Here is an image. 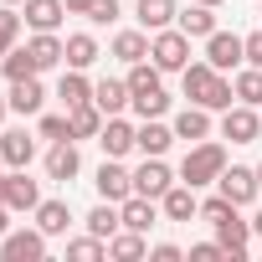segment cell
Masks as SVG:
<instances>
[{
    "mask_svg": "<svg viewBox=\"0 0 262 262\" xmlns=\"http://www.w3.org/2000/svg\"><path fill=\"white\" fill-rule=\"evenodd\" d=\"M36 226H41L47 236H62V231L72 226V206H67V201H41V206H36Z\"/></svg>",
    "mask_w": 262,
    "mask_h": 262,
    "instance_id": "obj_28",
    "label": "cell"
},
{
    "mask_svg": "<svg viewBox=\"0 0 262 262\" xmlns=\"http://www.w3.org/2000/svg\"><path fill=\"white\" fill-rule=\"evenodd\" d=\"M11 47H16V41H6V36H0V57H6V52H11Z\"/></svg>",
    "mask_w": 262,
    "mask_h": 262,
    "instance_id": "obj_48",
    "label": "cell"
},
{
    "mask_svg": "<svg viewBox=\"0 0 262 262\" xmlns=\"http://www.w3.org/2000/svg\"><path fill=\"white\" fill-rule=\"evenodd\" d=\"M128 108H134L139 118H165V113H170V93H165V88H155V93H144V98H134V103H128Z\"/></svg>",
    "mask_w": 262,
    "mask_h": 262,
    "instance_id": "obj_36",
    "label": "cell"
},
{
    "mask_svg": "<svg viewBox=\"0 0 262 262\" xmlns=\"http://www.w3.org/2000/svg\"><path fill=\"white\" fill-rule=\"evenodd\" d=\"M242 41H247V67H262V31H252Z\"/></svg>",
    "mask_w": 262,
    "mask_h": 262,
    "instance_id": "obj_41",
    "label": "cell"
},
{
    "mask_svg": "<svg viewBox=\"0 0 262 262\" xmlns=\"http://www.w3.org/2000/svg\"><path fill=\"white\" fill-rule=\"evenodd\" d=\"M6 185H11V175H0V201H6Z\"/></svg>",
    "mask_w": 262,
    "mask_h": 262,
    "instance_id": "obj_46",
    "label": "cell"
},
{
    "mask_svg": "<svg viewBox=\"0 0 262 262\" xmlns=\"http://www.w3.org/2000/svg\"><path fill=\"white\" fill-rule=\"evenodd\" d=\"M201 6H221V0H201Z\"/></svg>",
    "mask_w": 262,
    "mask_h": 262,
    "instance_id": "obj_49",
    "label": "cell"
},
{
    "mask_svg": "<svg viewBox=\"0 0 262 262\" xmlns=\"http://www.w3.org/2000/svg\"><path fill=\"white\" fill-rule=\"evenodd\" d=\"M160 211L170 216V221H190V216H201V201H195V185H185V180H175L165 195H160Z\"/></svg>",
    "mask_w": 262,
    "mask_h": 262,
    "instance_id": "obj_16",
    "label": "cell"
},
{
    "mask_svg": "<svg viewBox=\"0 0 262 262\" xmlns=\"http://www.w3.org/2000/svg\"><path fill=\"white\" fill-rule=\"evenodd\" d=\"M257 185H262V165H257Z\"/></svg>",
    "mask_w": 262,
    "mask_h": 262,
    "instance_id": "obj_51",
    "label": "cell"
},
{
    "mask_svg": "<svg viewBox=\"0 0 262 262\" xmlns=\"http://www.w3.org/2000/svg\"><path fill=\"white\" fill-rule=\"evenodd\" d=\"M170 144H175V128L160 123V118H144V128H139V149H144V155H170Z\"/></svg>",
    "mask_w": 262,
    "mask_h": 262,
    "instance_id": "obj_29",
    "label": "cell"
},
{
    "mask_svg": "<svg viewBox=\"0 0 262 262\" xmlns=\"http://www.w3.org/2000/svg\"><path fill=\"white\" fill-rule=\"evenodd\" d=\"M180 31H185V36H211V31H216V6L190 0V11H180Z\"/></svg>",
    "mask_w": 262,
    "mask_h": 262,
    "instance_id": "obj_30",
    "label": "cell"
},
{
    "mask_svg": "<svg viewBox=\"0 0 262 262\" xmlns=\"http://www.w3.org/2000/svg\"><path fill=\"white\" fill-rule=\"evenodd\" d=\"M57 98H62V108H77V103H93V82L77 72V67H67L62 72V82H57Z\"/></svg>",
    "mask_w": 262,
    "mask_h": 262,
    "instance_id": "obj_27",
    "label": "cell"
},
{
    "mask_svg": "<svg viewBox=\"0 0 262 262\" xmlns=\"http://www.w3.org/2000/svg\"><path fill=\"white\" fill-rule=\"evenodd\" d=\"M6 206H11V211H36V206H41V190H36V180H26V170H11Z\"/></svg>",
    "mask_w": 262,
    "mask_h": 262,
    "instance_id": "obj_22",
    "label": "cell"
},
{
    "mask_svg": "<svg viewBox=\"0 0 262 262\" xmlns=\"http://www.w3.org/2000/svg\"><path fill=\"white\" fill-rule=\"evenodd\" d=\"M221 170H226V149H221L216 139L190 144V155L180 160V180H185V185H195V190L216 185V180H221Z\"/></svg>",
    "mask_w": 262,
    "mask_h": 262,
    "instance_id": "obj_2",
    "label": "cell"
},
{
    "mask_svg": "<svg viewBox=\"0 0 262 262\" xmlns=\"http://www.w3.org/2000/svg\"><path fill=\"white\" fill-rule=\"evenodd\" d=\"M26 47H31V57H36V67H41V72H52V67H62V62H67V41H62L57 31H36Z\"/></svg>",
    "mask_w": 262,
    "mask_h": 262,
    "instance_id": "obj_17",
    "label": "cell"
},
{
    "mask_svg": "<svg viewBox=\"0 0 262 262\" xmlns=\"http://www.w3.org/2000/svg\"><path fill=\"white\" fill-rule=\"evenodd\" d=\"M62 6H67V16H88V6H93V0H62Z\"/></svg>",
    "mask_w": 262,
    "mask_h": 262,
    "instance_id": "obj_43",
    "label": "cell"
},
{
    "mask_svg": "<svg viewBox=\"0 0 262 262\" xmlns=\"http://www.w3.org/2000/svg\"><path fill=\"white\" fill-rule=\"evenodd\" d=\"M6 113H11V103H6V98H0V123H6Z\"/></svg>",
    "mask_w": 262,
    "mask_h": 262,
    "instance_id": "obj_47",
    "label": "cell"
},
{
    "mask_svg": "<svg viewBox=\"0 0 262 262\" xmlns=\"http://www.w3.org/2000/svg\"><path fill=\"white\" fill-rule=\"evenodd\" d=\"M149 257L155 262H180V247L175 242H160V247H149Z\"/></svg>",
    "mask_w": 262,
    "mask_h": 262,
    "instance_id": "obj_42",
    "label": "cell"
},
{
    "mask_svg": "<svg viewBox=\"0 0 262 262\" xmlns=\"http://www.w3.org/2000/svg\"><path fill=\"white\" fill-rule=\"evenodd\" d=\"M216 226V242L226 247V257L236 262V257H247V242H252V221H242V211H231V216H221V221H211Z\"/></svg>",
    "mask_w": 262,
    "mask_h": 262,
    "instance_id": "obj_12",
    "label": "cell"
},
{
    "mask_svg": "<svg viewBox=\"0 0 262 262\" xmlns=\"http://www.w3.org/2000/svg\"><path fill=\"white\" fill-rule=\"evenodd\" d=\"M149 62H155L160 72H185V67H190V36H185L180 26L155 31V41H149Z\"/></svg>",
    "mask_w": 262,
    "mask_h": 262,
    "instance_id": "obj_3",
    "label": "cell"
},
{
    "mask_svg": "<svg viewBox=\"0 0 262 262\" xmlns=\"http://www.w3.org/2000/svg\"><path fill=\"white\" fill-rule=\"evenodd\" d=\"M98 144H103V155H108V160H123L128 149H139V128L128 123L123 113H113V118H103V134H98Z\"/></svg>",
    "mask_w": 262,
    "mask_h": 262,
    "instance_id": "obj_8",
    "label": "cell"
},
{
    "mask_svg": "<svg viewBox=\"0 0 262 262\" xmlns=\"http://www.w3.org/2000/svg\"><path fill=\"white\" fill-rule=\"evenodd\" d=\"M216 190H221L226 201H236V206H252V201L262 195L257 170H247V165H226V170H221V180H216Z\"/></svg>",
    "mask_w": 262,
    "mask_h": 262,
    "instance_id": "obj_10",
    "label": "cell"
},
{
    "mask_svg": "<svg viewBox=\"0 0 262 262\" xmlns=\"http://www.w3.org/2000/svg\"><path fill=\"white\" fill-rule=\"evenodd\" d=\"M21 16H26V26H31V31H57V26H62V16H67V6H62V0H26Z\"/></svg>",
    "mask_w": 262,
    "mask_h": 262,
    "instance_id": "obj_19",
    "label": "cell"
},
{
    "mask_svg": "<svg viewBox=\"0 0 262 262\" xmlns=\"http://www.w3.org/2000/svg\"><path fill=\"white\" fill-rule=\"evenodd\" d=\"M180 88H185V98H190V103H201V108H211V113H216V108L226 113V108L236 103L231 77H226V72H216L211 62H190V67L180 72Z\"/></svg>",
    "mask_w": 262,
    "mask_h": 262,
    "instance_id": "obj_1",
    "label": "cell"
},
{
    "mask_svg": "<svg viewBox=\"0 0 262 262\" xmlns=\"http://www.w3.org/2000/svg\"><path fill=\"white\" fill-rule=\"evenodd\" d=\"M0 160H6L11 170H26L36 160V134H26V128H6V134H0Z\"/></svg>",
    "mask_w": 262,
    "mask_h": 262,
    "instance_id": "obj_13",
    "label": "cell"
},
{
    "mask_svg": "<svg viewBox=\"0 0 262 262\" xmlns=\"http://www.w3.org/2000/svg\"><path fill=\"white\" fill-rule=\"evenodd\" d=\"M206 62H211L216 72H231V67L247 62V41H242L236 31H221V26H216V31L206 36Z\"/></svg>",
    "mask_w": 262,
    "mask_h": 262,
    "instance_id": "obj_5",
    "label": "cell"
},
{
    "mask_svg": "<svg viewBox=\"0 0 262 262\" xmlns=\"http://www.w3.org/2000/svg\"><path fill=\"white\" fill-rule=\"evenodd\" d=\"M36 134H41V139H52V144H57V139H72V118H67V113H41Z\"/></svg>",
    "mask_w": 262,
    "mask_h": 262,
    "instance_id": "obj_37",
    "label": "cell"
},
{
    "mask_svg": "<svg viewBox=\"0 0 262 262\" xmlns=\"http://www.w3.org/2000/svg\"><path fill=\"white\" fill-rule=\"evenodd\" d=\"M144 252H149L144 231H128V226H123V231H113V236H108V257H113V262H139Z\"/></svg>",
    "mask_w": 262,
    "mask_h": 262,
    "instance_id": "obj_25",
    "label": "cell"
},
{
    "mask_svg": "<svg viewBox=\"0 0 262 262\" xmlns=\"http://www.w3.org/2000/svg\"><path fill=\"white\" fill-rule=\"evenodd\" d=\"M47 257V231L41 226H21L0 236V262H41Z\"/></svg>",
    "mask_w": 262,
    "mask_h": 262,
    "instance_id": "obj_4",
    "label": "cell"
},
{
    "mask_svg": "<svg viewBox=\"0 0 262 262\" xmlns=\"http://www.w3.org/2000/svg\"><path fill=\"white\" fill-rule=\"evenodd\" d=\"M21 21H26V16H16L6 0H0V36H6V41H16V36H21Z\"/></svg>",
    "mask_w": 262,
    "mask_h": 262,
    "instance_id": "obj_39",
    "label": "cell"
},
{
    "mask_svg": "<svg viewBox=\"0 0 262 262\" xmlns=\"http://www.w3.org/2000/svg\"><path fill=\"white\" fill-rule=\"evenodd\" d=\"M170 185H175V175H170L165 155H144V165L134 170V195H149V201H160Z\"/></svg>",
    "mask_w": 262,
    "mask_h": 262,
    "instance_id": "obj_9",
    "label": "cell"
},
{
    "mask_svg": "<svg viewBox=\"0 0 262 262\" xmlns=\"http://www.w3.org/2000/svg\"><path fill=\"white\" fill-rule=\"evenodd\" d=\"M160 77H165V72H160V67H155V62L144 57V62H134V67H128V77H123V82H128V93H134V98H144V93L165 88Z\"/></svg>",
    "mask_w": 262,
    "mask_h": 262,
    "instance_id": "obj_31",
    "label": "cell"
},
{
    "mask_svg": "<svg viewBox=\"0 0 262 262\" xmlns=\"http://www.w3.org/2000/svg\"><path fill=\"white\" fill-rule=\"evenodd\" d=\"M113 57H118L123 67L144 62V57H149V31H144V26H139V31H118V36H113Z\"/></svg>",
    "mask_w": 262,
    "mask_h": 262,
    "instance_id": "obj_23",
    "label": "cell"
},
{
    "mask_svg": "<svg viewBox=\"0 0 262 262\" xmlns=\"http://www.w3.org/2000/svg\"><path fill=\"white\" fill-rule=\"evenodd\" d=\"M98 62V41L88 36V31H77V36H67V67H77V72H88Z\"/></svg>",
    "mask_w": 262,
    "mask_h": 262,
    "instance_id": "obj_33",
    "label": "cell"
},
{
    "mask_svg": "<svg viewBox=\"0 0 262 262\" xmlns=\"http://www.w3.org/2000/svg\"><path fill=\"white\" fill-rule=\"evenodd\" d=\"M98 201H113V206H123L128 195H134V170H123L118 160H108L103 155V165H98Z\"/></svg>",
    "mask_w": 262,
    "mask_h": 262,
    "instance_id": "obj_6",
    "label": "cell"
},
{
    "mask_svg": "<svg viewBox=\"0 0 262 262\" xmlns=\"http://www.w3.org/2000/svg\"><path fill=\"white\" fill-rule=\"evenodd\" d=\"M0 72H6V82H21V77H41V67H36L31 47H11L6 57H0Z\"/></svg>",
    "mask_w": 262,
    "mask_h": 262,
    "instance_id": "obj_26",
    "label": "cell"
},
{
    "mask_svg": "<svg viewBox=\"0 0 262 262\" xmlns=\"http://www.w3.org/2000/svg\"><path fill=\"white\" fill-rule=\"evenodd\" d=\"M216 257H226L221 242H195V247H190V262H216Z\"/></svg>",
    "mask_w": 262,
    "mask_h": 262,
    "instance_id": "obj_40",
    "label": "cell"
},
{
    "mask_svg": "<svg viewBox=\"0 0 262 262\" xmlns=\"http://www.w3.org/2000/svg\"><path fill=\"white\" fill-rule=\"evenodd\" d=\"M175 139H185V144H201V139H211V108H201V103H190V108H180L175 113Z\"/></svg>",
    "mask_w": 262,
    "mask_h": 262,
    "instance_id": "obj_14",
    "label": "cell"
},
{
    "mask_svg": "<svg viewBox=\"0 0 262 262\" xmlns=\"http://www.w3.org/2000/svg\"><path fill=\"white\" fill-rule=\"evenodd\" d=\"M231 88H236V103L262 108V67H242V72L231 77Z\"/></svg>",
    "mask_w": 262,
    "mask_h": 262,
    "instance_id": "obj_34",
    "label": "cell"
},
{
    "mask_svg": "<svg viewBox=\"0 0 262 262\" xmlns=\"http://www.w3.org/2000/svg\"><path fill=\"white\" fill-rule=\"evenodd\" d=\"M252 231H257V236H262V211H257V216H252Z\"/></svg>",
    "mask_w": 262,
    "mask_h": 262,
    "instance_id": "obj_45",
    "label": "cell"
},
{
    "mask_svg": "<svg viewBox=\"0 0 262 262\" xmlns=\"http://www.w3.org/2000/svg\"><path fill=\"white\" fill-rule=\"evenodd\" d=\"M88 21H93V26H113V21H118V0H93V6H88Z\"/></svg>",
    "mask_w": 262,
    "mask_h": 262,
    "instance_id": "obj_38",
    "label": "cell"
},
{
    "mask_svg": "<svg viewBox=\"0 0 262 262\" xmlns=\"http://www.w3.org/2000/svg\"><path fill=\"white\" fill-rule=\"evenodd\" d=\"M6 103H11V113H21V118L41 113V103H47V88H41V77H21V82H11Z\"/></svg>",
    "mask_w": 262,
    "mask_h": 262,
    "instance_id": "obj_15",
    "label": "cell"
},
{
    "mask_svg": "<svg viewBox=\"0 0 262 262\" xmlns=\"http://www.w3.org/2000/svg\"><path fill=\"white\" fill-rule=\"evenodd\" d=\"M118 216H123L128 231H149V226L160 221V201H149V195H128V201L118 206Z\"/></svg>",
    "mask_w": 262,
    "mask_h": 262,
    "instance_id": "obj_18",
    "label": "cell"
},
{
    "mask_svg": "<svg viewBox=\"0 0 262 262\" xmlns=\"http://www.w3.org/2000/svg\"><path fill=\"white\" fill-rule=\"evenodd\" d=\"M221 134H226L231 144H252V139L262 134V113H257L252 103H231V108L221 113Z\"/></svg>",
    "mask_w": 262,
    "mask_h": 262,
    "instance_id": "obj_7",
    "label": "cell"
},
{
    "mask_svg": "<svg viewBox=\"0 0 262 262\" xmlns=\"http://www.w3.org/2000/svg\"><path fill=\"white\" fill-rule=\"evenodd\" d=\"M67 257H72V262H98V257H108V242L88 231V236H77V242H67Z\"/></svg>",
    "mask_w": 262,
    "mask_h": 262,
    "instance_id": "obj_35",
    "label": "cell"
},
{
    "mask_svg": "<svg viewBox=\"0 0 262 262\" xmlns=\"http://www.w3.org/2000/svg\"><path fill=\"white\" fill-rule=\"evenodd\" d=\"M118 226H123V216H118V206H113V201H98V206L88 211V231H93V236H103V242H108Z\"/></svg>",
    "mask_w": 262,
    "mask_h": 262,
    "instance_id": "obj_32",
    "label": "cell"
},
{
    "mask_svg": "<svg viewBox=\"0 0 262 262\" xmlns=\"http://www.w3.org/2000/svg\"><path fill=\"white\" fill-rule=\"evenodd\" d=\"M6 6H26V0H6Z\"/></svg>",
    "mask_w": 262,
    "mask_h": 262,
    "instance_id": "obj_50",
    "label": "cell"
},
{
    "mask_svg": "<svg viewBox=\"0 0 262 262\" xmlns=\"http://www.w3.org/2000/svg\"><path fill=\"white\" fill-rule=\"evenodd\" d=\"M93 103L113 118V113H123L134 103V93H128V82H118V77H103V82H93Z\"/></svg>",
    "mask_w": 262,
    "mask_h": 262,
    "instance_id": "obj_20",
    "label": "cell"
},
{
    "mask_svg": "<svg viewBox=\"0 0 262 262\" xmlns=\"http://www.w3.org/2000/svg\"><path fill=\"white\" fill-rule=\"evenodd\" d=\"M6 231H11V206L0 201V236H6Z\"/></svg>",
    "mask_w": 262,
    "mask_h": 262,
    "instance_id": "obj_44",
    "label": "cell"
},
{
    "mask_svg": "<svg viewBox=\"0 0 262 262\" xmlns=\"http://www.w3.org/2000/svg\"><path fill=\"white\" fill-rule=\"evenodd\" d=\"M47 175L52 180H77L82 175V155H77V139H57L52 149H47Z\"/></svg>",
    "mask_w": 262,
    "mask_h": 262,
    "instance_id": "obj_11",
    "label": "cell"
},
{
    "mask_svg": "<svg viewBox=\"0 0 262 262\" xmlns=\"http://www.w3.org/2000/svg\"><path fill=\"white\" fill-rule=\"evenodd\" d=\"M67 118H72V139H98L108 113H103L98 103H77V108H67Z\"/></svg>",
    "mask_w": 262,
    "mask_h": 262,
    "instance_id": "obj_24",
    "label": "cell"
},
{
    "mask_svg": "<svg viewBox=\"0 0 262 262\" xmlns=\"http://www.w3.org/2000/svg\"><path fill=\"white\" fill-rule=\"evenodd\" d=\"M134 21H139L144 31H165L170 21H180V11H175V0H139V6H134Z\"/></svg>",
    "mask_w": 262,
    "mask_h": 262,
    "instance_id": "obj_21",
    "label": "cell"
}]
</instances>
